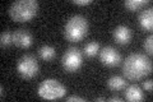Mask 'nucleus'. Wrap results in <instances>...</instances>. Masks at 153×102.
I'll return each mask as SVG.
<instances>
[{"instance_id": "1", "label": "nucleus", "mask_w": 153, "mask_h": 102, "mask_svg": "<svg viewBox=\"0 0 153 102\" xmlns=\"http://www.w3.org/2000/svg\"><path fill=\"white\" fill-rule=\"evenodd\" d=\"M152 71V63L146 55L143 54H134L129 55L123 65V73L128 79L138 80L143 78L144 75L149 74Z\"/></svg>"}, {"instance_id": "2", "label": "nucleus", "mask_w": 153, "mask_h": 102, "mask_svg": "<svg viewBox=\"0 0 153 102\" xmlns=\"http://www.w3.org/2000/svg\"><path fill=\"white\" fill-rule=\"evenodd\" d=\"M9 16L16 22L31 21L38 12V3L36 0H18L9 7Z\"/></svg>"}, {"instance_id": "3", "label": "nucleus", "mask_w": 153, "mask_h": 102, "mask_svg": "<svg viewBox=\"0 0 153 102\" xmlns=\"http://www.w3.org/2000/svg\"><path fill=\"white\" fill-rule=\"evenodd\" d=\"M88 27L89 26H88L87 18H84L83 16H79V14L73 16L65 23L64 37L66 38V41H70V42L80 41L88 33Z\"/></svg>"}, {"instance_id": "4", "label": "nucleus", "mask_w": 153, "mask_h": 102, "mask_svg": "<svg viewBox=\"0 0 153 102\" xmlns=\"http://www.w3.org/2000/svg\"><path fill=\"white\" fill-rule=\"evenodd\" d=\"M66 88L56 79H45L38 86V96L45 100H57L64 97Z\"/></svg>"}, {"instance_id": "5", "label": "nucleus", "mask_w": 153, "mask_h": 102, "mask_svg": "<svg viewBox=\"0 0 153 102\" xmlns=\"http://www.w3.org/2000/svg\"><path fill=\"white\" fill-rule=\"evenodd\" d=\"M17 71L25 79H32L38 73V63L33 55H23L17 63Z\"/></svg>"}, {"instance_id": "6", "label": "nucleus", "mask_w": 153, "mask_h": 102, "mask_svg": "<svg viewBox=\"0 0 153 102\" xmlns=\"http://www.w3.org/2000/svg\"><path fill=\"white\" fill-rule=\"evenodd\" d=\"M82 63H83V56L78 47H69L63 55V59H61L63 68L69 73L76 71L82 66Z\"/></svg>"}, {"instance_id": "7", "label": "nucleus", "mask_w": 153, "mask_h": 102, "mask_svg": "<svg viewBox=\"0 0 153 102\" xmlns=\"http://www.w3.org/2000/svg\"><path fill=\"white\" fill-rule=\"evenodd\" d=\"M98 55H100V61L106 66H116L121 59L117 50L111 46H106L102 50H100Z\"/></svg>"}, {"instance_id": "8", "label": "nucleus", "mask_w": 153, "mask_h": 102, "mask_svg": "<svg viewBox=\"0 0 153 102\" xmlns=\"http://www.w3.org/2000/svg\"><path fill=\"white\" fill-rule=\"evenodd\" d=\"M32 33L26 28H18L13 32V43L21 48H28L32 45Z\"/></svg>"}, {"instance_id": "9", "label": "nucleus", "mask_w": 153, "mask_h": 102, "mask_svg": "<svg viewBox=\"0 0 153 102\" xmlns=\"http://www.w3.org/2000/svg\"><path fill=\"white\" fill-rule=\"evenodd\" d=\"M114 38H115V41L117 43H120V45H126V43H129L131 40V30L128 26L120 24V26H117L115 28Z\"/></svg>"}, {"instance_id": "10", "label": "nucleus", "mask_w": 153, "mask_h": 102, "mask_svg": "<svg viewBox=\"0 0 153 102\" xmlns=\"http://www.w3.org/2000/svg\"><path fill=\"white\" fill-rule=\"evenodd\" d=\"M138 21H139V24L143 30L151 31L153 28V9L148 8L142 10L139 17H138Z\"/></svg>"}, {"instance_id": "11", "label": "nucleus", "mask_w": 153, "mask_h": 102, "mask_svg": "<svg viewBox=\"0 0 153 102\" xmlns=\"http://www.w3.org/2000/svg\"><path fill=\"white\" fill-rule=\"evenodd\" d=\"M144 98L143 96L142 88L137 84H131L129 86L128 88L125 89V100L129 102H137V101H142Z\"/></svg>"}, {"instance_id": "12", "label": "nucleus", "mask_w": 153, "mask_h": 102, "mask_svg": "<svg viewBox=\"0 0 153 102\" xmlns=\"http://www.w3.org/2000/svg\"><path fill=\"white\" fill-rule=\"evenodd\" d=\"M107 87L111 91H121L126 88V80L123 77L112 75L111 78L107 80Z\"/></svg>"}, {"instance_id": "13", "label": "nucleus", "mask_w": 153, "mask_h": 102, "mask_svg": "<svg viewBox=\"0 0 153 102\" xmlns=\"http://www.w3.org/2000/svg\"><path fill=\"white\" fill-rule=\"evenodd\" d=\"M55 55H56L55 48L52 46H50V45H44L42 47H40V50H38V56L45 61L52 60L55 57Z\"/></svg>"}, {"instance_id": "14", "label": "nucleus", "mask_w": 153, "mask_h": 102, "mask_svg": "<svg viewBox=\"0 0 153 102\" xmlns=\"http://www.w3.org/2000/svg\"><path fill=\"white\" fill-rule=\"evenodd\" d=\"M97 52H100V45H98V42H96V41H91L88 42L87 45L84 46V54L89 56V57H93L97 55Z\"/></svg>"}, {"instance_id": "15", "label": "nucleus", "mask_w": 153, "mask_h": 102, "mask_svg": "<svg viewBox=\"0 0 153 102\" xmlns=\"http://www.w3.org/2000/svg\"><path fill=\"white\" fill-rule=\"evenodd\" d=\"M147 4H148L147 0H126V1H125V7L129 9V10L137 12V10H139L142 7L147 5Z\"/></svg>"}, {"instance_id": "16", "label": "nucleus", "mask_w": 153, "mask_h": 102, "mask_svg": "<svg viewBox=\"0 0 153 102\" xmlns=\"http://www.w3.org/2000/svg\"><path fill=\"white\" fill-rule=\"evenodd\" d=\"M13 42V33H10L9 31H3L1 35H0V45L1 47H7Z\"/></svg>"}, {"instance_id": "17", "label": "nucleus", "mask_w": 153, "mask_h": 102, "mask_svg": "<svg viewBox=\"0 0 153 102\" xmlns=\"http://www.w3.org/2000/svg\"><path fill=\"white\" fill-rule=\"evenodd\" d=\"M144 50L149 55L153 54V37H152V35L146 38V41H144Z\"/></svg>"}, {"instance_id": "18", "label": "nucleus", "mask_w": 153, "mask_h": 102, "mask_svg": "<svg viewBox=\"0 0 153 102\" xmlns=\"http://www.w3.org/2000/svg\"><path fill=\"white\" fill-rule=\"evenodd\" d=\"M152 82H153L152 79L144 82V83H143V88H144L146 91H152V88H153V83H152Z\"/></svg>"}, {"instance_id": "19", "label": "nucleus", "mask_w": 153, "mask_h": 102, "mask_svg": "<svg viewBox=\"0 0 153 102\" xmlns=\"http://www.w3.org/2000/svg\"><path fill=\"white\" fill-rule=\"evenodd\" d=\"M76 5H88V4L92 3V0H74L73 1Z\"/></svg>"}, {"instance_id": "20", "label": "nucleus", "mask_w": 153, "mask_h": 102, "mask_svg": "<svg viewBox=\"0 0 153 102\" xmlns=\"http://www.w3.org/2000/svg\"><path fill=\"white\" fill-rule=\"evenodd\" d=\"M66 101L68 102H71V101H78V102H84V98H82V97L79 96H70L66 98Z\"/></svg>"}, {"instance_id": "21", "label": "nucleus", "mask_w": 153, "mask_h": 102, "mask_svg": "<svg viewBox=\"0 0 153 102\" xmlns=\"http://www.w3.org/2000/svg\"><path fill=\"white\" fill-rule=\"evenodd\" d=\"M108 101H115V102H121V98L117 96H112L111 98H108Z\"/></svg>"}, {"instance_id": "22", "label": "nucleus", "mask_w": 153, "mask_h": 102, "mask_svg": "<svg viewBox=\"0 0 153 102\" xmlns=\"http://www.w3.org/2000/svg\"><path fill=\"white\" fill-rule=\"evenodd\" d=\"M0 91H1V96H0V97H1V100L4 98V86L1 84V86H0Z\"/></svg>"}, {"instance_id": "23", "label": "nucleus", "mask_w": 153, "mask_h": 102, "mask_svg": "<svg viewBox=\"0 0 153 102\" xmlns=\"http://www.w3.org/2000/svg\"><path fill=\"white\" fill-rule=\"evenodd\" d=\"M94 101H106L105 97H97V98H94Z\"/></svg>"}]
</instances>
